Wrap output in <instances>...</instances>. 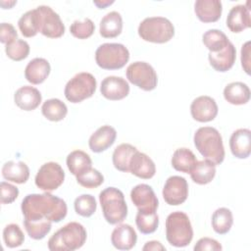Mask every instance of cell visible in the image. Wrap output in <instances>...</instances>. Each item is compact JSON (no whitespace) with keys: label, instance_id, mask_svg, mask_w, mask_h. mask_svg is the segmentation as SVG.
Masks as SVG:
<instances>
[{"label":"cell","instance_id":"6da1fadb","mask_svg":"<svg viewBox=\"0 0 251 251\" xmlns=\"http://www.w3.org/2000/svg\"><path fill=\"white\" fill-rule=\"evenodd\" d=\"M21 209L26 220L47 219L54 223L61 222L68 213L66 202L50 192L27 194L22 201Z\"/></svg>","mask_w":251,"mask_h":251},{"label":"cell","instance_id":"7a4b0ae2","mask_svg":"<svg viewBox=\"0 0 251 251\" xmlns=\"http://www.w3.org/2000/svg\"><path fill=\"white\" fill-rule=\"evenodd\" d=\"M194 145L198 152L212 162L215 166L223 163L225 159V148L223 138L219 130L212 126L199 127L193 137Z\"/></svg>","mask_w":251,"mask_h":251},{"label":"cell","instance_id":"3957f363","mask_svg":"<svg viewBox=\"0 0 251 251\" xmlns=\"http://www.w3.org/2000/svg\"><path fill=\"white\" fill-rule=\"evenodd\" d=\"M87 237L84 226L71 222L59 228L48 240L50 251H74L83 246Z\"/></svg>","mask_w":251,"mask_h":251},{"label":"cell","instance_id":"277c9868","mask_svg":"<svg viewBox=\"0 0 251 251\" xmlns=\"http://www.w3.org/2000/svg\"><path fill=\"white\" fill-rule=\"evenodd\" d=\"M104 219L110 225H117L127 216V205L124 193L116 187H107L99 194Z\"/></svg>","mask_w":251,"mask_h":251},{"label":"cell","instance_id":"5b68a950","mask_svg":"<svg viewBox=\"0 0 251 251\" xmlns=\"http://www.w3.org/2000/svg\"><path fill=\"white\" fill-rule=\"evenodd\" d=\"M166 238L175 247H185L193 238V229L188 216L180 211L171 213L166 219Z\"/></svg>","mask_w":251,"mask_h":251},{"label":"cell","instance_id":"8992f818","mask_svg":"<svg viewBox=\"0 0 251 251\" xmlns=\"http://www.w3.org/2000/svg\"><path fill=\"white\" fill-rule=\"evenodd\" d=\"M138 35L144 41L166 43L175 35V27L170 20L164 17H149L138 25Z\"/></svg>","mask_w":251,"mask_h":251},{"label":"cell","instance_id":"52a82bcc","mask_svg":"<svg viewBox=\"0 0 251 251\" xmlns=\"http://www.w3.org/2000/svg\"><path fill=\"white\" fill-rule=\"evenodd\" d=\"M129 60L128 49L121 43H103L95 52L96 64L104 70H119Z\"/></svg>","mask_w":251,"mask_h":251},{"label":"cell","instance_id":"ba28073f","mask_svg":"<svg viewBox=\"0 0 251 251\" xmlns=\"http://www.w3.org/2000/svg\"><path fill=\"white\" fill-rule=\"evenodd\" d=\"M96 78L86 72L78 73L73 76L64 89L65 97L71 103H79L91 97L96 90Z\"/></svg>","mask_w":251,"mask_h":251},{"label":"cell","instance_id":"9c48e42d","mask_svg":"<svg viewBox=\"0 0 251 251\" xmlns=\"http://www.w3.org/2000/svg\"><path fill=\"white\" fill-rule=\"evenodd\" d=\"M126 75L130 83L145 91L155 89L158 83V76L154 68L142 61L131 63L126 68Z\"/></svg>","mask_w":251,"mask_h":251},{"label":"cell","instance_id":"30bf717a","mask_svg":"<svg viewBox=\"0 0 251 251\" xmlns=\"http://www.w3.org/2000/svg\"><path fill=\"white\" fill-rule=\"evenodd\" d=\"M65 180V172L56 162L43 164L35 176V185L45 192H51L59 188Z\"/></svg>","mask_w":251,"mask_h":251},{"label":"cell","instance_id":"8fae6325","mask_svg":"<svg viewBox=\"0 0 251 251\" xmlns=\"http://www.w3.org/2000/svg\"><path fill=\"white\" fill-rule=\"evenodd\" d=\"M39 15V32L48 38H59L65 33V25L60 16L49 6L36 7Z\"/></svg>","mask_w":251,"mask_h":251},{"label":"cell","instance_id":"7c38bea8","mask_svg":"<svg viewBox=\"0 0 251 251\" xmlns=\"http://www.w3.org/2000/svg\"><path fill=\"white\" fill-rule=\"evenodd\" d=\"M162 194L167 204L171 206L180 205L187 199L188 183L180 176H172L167 178Z\"/></svg>","mask_w":251,"mask_h":251},{"label":"cell","instance_id":"4fadbf2b","mask_svg":"<svg viewBox=\"0 0 251 251\" xmlns=\"http://www.w3.org/2000/svg\"><path fill=\"white\" fill-rule=\"evenodd\" d=\"M130 199L140 213H156L159 206L154 190L145 183L137 184L131 189Z\"/></svg>","mask_w":251,"mask_h":251},{"label":"cell","instance_id":"5bb4252c","mask_svg":"<svg viewBox=\"0 0 251 251\" xmlns=\"http://www.w3.org/2000/svg\"><path fill=\"white\" fill-rule=\"evenodd\" d=\"M218 105L214 98L202 95L196 97L190 105V114L192 118L200 123L213 121L218 115Z\"/></svg>","mask_w":251,"mask_h":251},{"label":"cell","instance_id":"9a60e30c","mask_svg":"<svg viewBox=\"0 0 251 251\" xmlns=\"http://www.w3.org/2000/svg\"><path fill=\"white\" fill-rule=\"evenodd\" d=\"M100 92L108 100H122L128 95L129 85L125 78L121 76L110 75L101 81Z\"/></svg>","mask_w":251,"mask_h":251},{"label":"cell","instance_id":"2e32d148","mask_svg":"<svg viewBox=\"0 0 251 251\" xmlns=\"http://www.w3.org/2000/svg\"><path fill=\"white\" fill-rule=\"evenodd\" d=\"M128 169L129 173L143 179L152 178L156 173V166L153 160L145 153L139 152L138 150L132 155Z\"/></svg>","mask_w":251,"mask_h":251},{"label":"cell","instance_id":"e0dca14e","mask_svg":"<svg viewBox=\"0 0 251 251\" xmlns=\"http://www.w3.org/2000/svg\"><path fill=\"white\" fill-rule=\"evenodd\" d=\"M226 26L231 32H241L251 26L250 8L246 5L233 6L226 17Z\"/></svg>","mask_w":251,"mask_h":251},{"label":"cell","instance_id":"ac0fdd59","mask_svg":"<svg viewBox=\"0 0 251 251\" xmlns=\"http://www.w3.org/2000/svg\"><path fill=\"white\" fill-rule=\"evenodd\" d=\"M116 137L117 131L113 126L108 125L102 126L89 137V148L94 153H101L114 144Z\"/></svg>","mask_w":251,"mask_h":251},{"label":"cell","instance_id":"d6986e66","mask_svg":"<svg viewBox=\"0 0 251 251\" xmlns=\"http://www.w3.org/2000/svg\"><path fill=\"white\" fill-rule=\"evenodd\" d=\"M232 155L238 159H246L251 153V131L248 128L234 130L229 138Z\"/></svg>","mask_w":251,"mask_h":251},{"label":"cell","instance_id":"ffe728a7","mask_svg":"<svg viewBox=\"0 0 251 251\" xmlns=\"http://www.w3.org/2000/svg\"><path fill=\"white\" fill-rule=\"evenodd\" d=\"M137 234L134 228L127 224L118 225L111 234L113 246L119 250H130L136 244Z\"/></svg>","mask_w":251,"mask_h":251},{"label":"cell","instance_id":"44dd1931","mask_svg":"<svg viewBox=\"0 0 251 251\" xmlns=\"http://www.w3.org/2000/svg\"><path fill=\"white\" fill-rule=\"evenodd\" d=\"M208 59L211 67L220 73H226L232 68L236 59V49L229 41L228 44L217 53L210 52Z\"/></svg>","mask_w":251,"mask_h":251},{"label":"cell","instance_id":"7402d4cb","mask_svg":"<svg viewBox=\"0 0 251 251\" xmlns=\"http://www.w3.org/2000/svg\"><path fill=\"white\" fill-rule=\"evenodd\" d=\"M40 91L30 85H24L16 90L14 94L15 104L24 111H32L41 103Z\"/></svg>","mask_w":251,"mask_h":251},{"label":"cell","instance_id":"603a6c76","mask_svg":"<svg viewBox=\"0 0 251 251\" xmlns=\"http://www.w3.org/2000/svg\"><path fill=\"white\" fill-rule=\"evenodd\" d=\"M194 12L202 23H215L221 18L223 5L219 0H197L194 3Z\"/></svg>","mask_w":251,"mask_h":251},{"label":"cell","instance_id":"cb8c5ba5","mask_svg":"<svg viewBox=\"0 0 251 251\" xmlns=\"http://www.w3.org/2000/svg\"><path fill=\"white\" fill-rule=\"evenodd\" d=\"M51 67L44 58H34L29 61L25 69V79L32 84L42 83L49 75Z\"/></svg>","mask_w":251,"mask_h":251},{"label":"cell","instance_id":"d4e9b609","mask_svg":"<svg viewBox=\"0 0 251 251\" xmlns=\"http://www.w3.org/2000/svg\"><path fill=\"white\" fill-rule=\"evenodd\" d=\"M123 30V19L119 12L112 11L106 14L100 21L99 33L105 38H114Z\"/></svg>","mask_w":251,"mask_h":251},{"label":"cell","instance_id":"484cf974","mask_svg":"<svg viewBox=\"0 0 251 251\" xmlns=\"http://www.w3.org/2000/svg\"><path fill=\"white\" fill-rule=\"evenodd\" d=\"M2 176L8 181L22 184L29 177V168L24 162L8 161L2 167Z\"/></svg>","mask_w":251,"mask_h":251},{"label":"cell","instance_id":"4316f807","mask_svg":"<svg viewBox=\"0 0 251 251\" xmlns=\"http://www.w3.org/2000/svg\"><path fill=\"white\" fill-rule=\"evenodd\" d=\"M224 97L229 104L243 105L250 100V89L241 81L230 82L224 89Z\"/></svg>","mask_w":251,"mask_h":251},{"label":"cell","instance_id":"83f0119b","mask_svg":"<svg viewBox=\"0 0 251 251\" xmlns=\"http://www.w3.org/2000/svg\"><path fill=\"white\" fill-rule=\"evenodd\" d=\"M191 179L197 184H207L213 180L216 176V166L208 161H197L190 171Z\"/></svg>","mask_w":251,"mask_h":251},{"label":"cell","instance_id":"f1b7e54d","mask_svg":"<svg viewBox=\"0 0 251 251\" xmlns=\"http://www.w3.org/2000/svg\"><path fill=\"white\" fill-rule=\"evenodd\" d=\"M197 162L194 153L185 147L177 148L172 157L173 168L180 173L189 174L195 163Z\"/></svg>","mask_w":251,"mask_h":251},{"label":"cell","instance_id":"f546056e","mask_svg":"<svg viewBox=\"0 0 251 251\" xmlns=\"http://www.w3.org/2000/svg\"><path fill=\"white\" fill-rule=\"evenodd\" d=\"M135 151H137L136 147L129 143H122L118 145L115 148L112 156L114 167L120 172L128 173L129 161Z\"/></svg>","mask_w":251,"mask_h":251},{"label":"cell","instance_id":"4dcf8cb0","mask_svg":"<svg viewBox=\"0 0 251 251\" xmlns=\"http://www.w3.org/2000/svg\"><path fill=\"white\" fill-rule=\"evenodd\" d=\"M67 167L74 176H78L91 168L90 156L82 150H74L67 156Z\"/></svg>","mask_w":251,"mask_h":251},{"label":"cell","instance_id":"1f68e13d","mask_svg":"<svg viewBox=\"0 0 251 251\" xmlns=\"http://www.w3.org/2000/svg\"><path fill=\"white\" fill-rule=\"evenodd\" d=\"M42 115L51 122H60L65 119L68 113L67 105L58 98L46 100L41 107Z\"/></svg>","mask_w":251,"mask_h":251},{"label":"cell","instance_id":"d6a6232c","mask_svg":"<svg viewBox=\"0 0 251 251\" xmlns=\"http://www.w3.org/2000/svg\"><path fill=\"white\" fill-rule=\"evenodd\" d=\"M18 26L25 37L35 36L39 32V15L37 9L25 12L19 20Z\"/></svg>","mask_w":251,"mask_h":251},{"label":"cell","instance_id":"836d02e7","mask_svg":"<svg viewBox=\"0 0 251 251\" xmlns=\"http://www.w3.org/2000/svg\"><path fill=\"white\" fill-rule=\"evenodd\" d=\"M233 224V216L229 209L218 208L212 215V227L218 234L227 233Z\"/></svg>","mask_w":251,"mask_h":251},{"label":"cell","instance_id":"e575fe53","mask_svg":"<svg viewBox=\"0 0 251 251\" xmlns=\"http://www.w3.org/2000/svg\"><path fill=\"white\" fill-rule=\"evenodd\" d=\"M202 41L207 49L212 53H217L223 50L229 42L226 33L215 28L207 30L202 36Z\"/></svg>","mask_w":251,"mask_h":251},{"label":"cell","instance_id":"d590c367","mask_svg":"<svg viewBox=\"0 0 251 251\" xmlns=\"http://www.w3.org/2000/svg\"><path fill=\"white\" fill-rule=\"evenodd\" d=\"M23 223L28 236L35 240L44 238L50 232L52 227V222L47 219H43V220L24 219Z\"/></svg>","mask_w":251,"mask_h":251},{"label":"cell","instance_id":"8d00e7d4","mask_svg":"<svg viewBox=\"0 0 251 251\" xmlns=\"http://www.w3.org/2000/svg\"><path fill=\"white\" fill-rule=\"evenodd\" d=\"M135 224L138 230L143 234L153 233L159 226V216L157 213H140L137 212Z\"/></svg>","mask_w":251,"mask_h":251},{"label":"cell","instance_id":"74e56055","mask_svg":"<svg viewBox=\"0 0 251 251\" xmlns=\"http://www.w3.org/2000/svg\"><path fill=\"white\" fill-rule=\"evenodd\" d=\"M74 207L77 215L84 218H89L95 213L97 203L94 196L90 194H81L75 198Z\"/></svg>","mask_w":251,"mask_h":251},{"label":"cell","instance_id":"f35d334b","mask_svg":"<svg viewBox=\"0 0 251 251\" xmlns=\"http://www.w3.org/2000/svg\"><path fill=\"white\" fill-rule=\"evenodd\" d=\"M3 240L7 247L16 248L24 243L25 235L18 225L9 224L3 229Z\"/></svg>","mask_w":251,"mask_h":251},{"label":"cell","instance_id":"ab89813d","mask_svg":"<svg viewBox=\"0 0 251 251\" xmlns=\"http://www.w3.org/2000/svg\"><path fill=\"white\" fill-rule=\"evenodd\" d=\"M6 55L14 61H22L29 54V45L25 40L16 39L5 46Z\"/></svg>","mask_w":251,"mask_h":251},{"label":"cell","instance_id":"60d3db41","mask_svg":"<svg viewBox=\"0 0 251 251\" xmlns=\"http://www.w3.org/2000/svg\"><path fill=\"white\" fill-rule=\"evenodd\" d=\"M76 181L79 185L85 188H96L100 186L104 182V176L103 175L97 171L96 169H93L92 167L82 174L75 176Z\"/></svg>","mask_w":251,"mask_h":251},{"label":"cell","instance_id":"b9f144b4","mask_svg":"<svg viewBox=\"0 0 251 251\" xmlns=\"http://www.w3.org/2000/svg\"><path fill=\"white\" fill-rule=\"evenodd\" d=\"M95 30V25L93 22L85 18L83 21H75L71 26L70 31L73 34V36L78 38V39H86L90 37Z\"/></svg>","mask_w":251,"mask_h":251},{"label":"cell","instance_id":"7bdbcfd3","mask_svg":"<svg viewBox=\"0 0 251 251\" xmlns=\"http://www.w3.org/2000/svg\"><path fill=\"white\" fill-rule=\"evenodd\" d=\"M19 196V189L15 185L1 181L0 183V201L1 204H10L14 202Z\"/></svg>","mask_w":251,"mask_h":251},{"label":"cell","instance_id":"ee69618b","mask_svg":"<svg viewBox=\"0 0 251 251\" xmlns=\"http://www.w3.org/2000/svg\"><path fill=\"white\" fill-rule=\"evenodd\" d=\"M18 37V32L14 25L9 23L0 24V41L4 44H9L16 40Z\"/></svg>","mask_w":251,"mask_h":251},{"label":"cell","instance_id":"f6af8a7d","mask_svg":"<svg viewBox=\"0 0 251 251\" xmlns=\"http://www.w3.org/2000/svg\"><path fill=\"white\" fill-rule=\"evenodd\" d=\"M222 249H223L222 245L216 239H213V238H210V237L200 238L194 246L195 251H205V250L220 251Z\"/></svg>","mask_w":251,"mask_h":251},{"label":"cell","instance_id":"bcb514c9","mask_svg":"<svg viewBox=\"0 0 251 251\" xmlns=\"http://www.w3.org/2000/svg\"><path fill=\"white\" fill-rule=\"evenodd\" d=\"M241 66L247 75H250V41H246L241 47Z\"/></svg>","mask_w":251,"mask_h":251},{"label":"cell","instance_id":"7dc6e473","mask_svg":"<svg viewBox=\"0 0 251 251\" xmlns=\"http://www.w3.org/2000/svg\"><path fill=\"white\" fill-rule=\"evenodd\" d=\"M143 251H151V250H166L165 246L162 245L161 242L157 240H151L145 243V245L142 247Z\"/></svg>","mask_w":251,"mask_h":251},{"label":"cell","instance_id":"c3c4849f","mask_svg":"<svg viewBox=\"0 0 251 251\" xmlns=\"http://www.w3.org/2000/svg\"><path fill=\"white\" fill-rule=\"evenodd\" d=\"M94 5H96L99 9H105L107 6L114 3V1H93Z\"/></svg>","mask_w":251,"mask_h":251}]
</instances>
